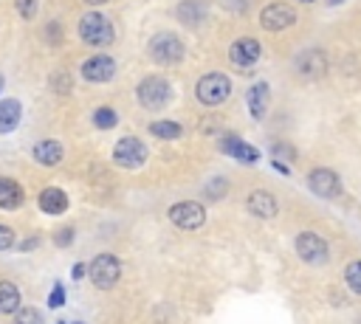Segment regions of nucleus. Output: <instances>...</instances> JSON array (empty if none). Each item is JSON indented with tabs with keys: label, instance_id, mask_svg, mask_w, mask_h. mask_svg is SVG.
<instances>
[{
	"label": "nucleus",
	"instance_id": "nucleus-1",
	"mask_svg": "<svg viewBox=\"0 0 361 324\" xmlns=\"http://www.w3.org/2000/svg\"><path fill=\"white\" fill-rule=\"evenodd\" d=\"M79 37H82V42H87V45H93V48H104V45L113 42L116 31H113V25H110V20H107L104 14L87 11V14L79 20Z\"/></svg>",
	"mask_w": 361,
	"mask_h": 324
},
{
	"label": "nucleus",
	"instance_id": "nucleus-2",
	"mask_svg": "<svg viewBox=\"0 0 361 324\" xmlns=\"http://www.w3.org/2000/svg\"><path fill=\"white\" fill-rule=\"evenodd\" d=\"M228 93H231V82H228L226 73H206V76H200L197 85H195V96H197V101L206 104V107L223 104V101L228 99Z\"/></svg>",
	"mask_w": 361,
	"mask_h": 324
},
{
	"label": "nucleus",
	"instance_id": "nucleus-3",
	"mask_svg": "<svg viewBox=\"0 0 361 324\" xmlns=\"http://www.w3.org/2000/svg\"><path fill=\"white\" fill-rule=\"evenodd\" d=\"M147 54H149L152 62H158V65H178V62L183 59L186 48H183V42H180L175 34L164 31V34H155V37L149 39Z\"/></svg>",
	"mask_w": 361,
	"mask_h": 324
},
{
	"label": "nucleus",
	"instance_id": "nucleus-4",
	"mask_svg": "<svg viewBox=\"0 0 361 324\" xmlns=\"http://www.w3.org/2000/svg\"><path fill=\"white\" fill-rule=\"evenodd\" d=\"M87 276H90V282H93L96 287L110 290V287L118 282V276H121V262H118L113 254H99V256H93V262L87 265Z\"/></svg>",
	"mask_w": 361,
	"mask_h": 324
},
{
	"label": "nucleus",
	"instance_id": "nucleus-5",
	"mask_svg": "<svg viewBox=\"0 0 361 324\" xmlns=\"http://www.w3.org/2000/svg\"><path fill=\"white\" fill-rule=\"evenodd\" d=\"M169 99H172L169 82L161 76H147L138 85V101L144 104V110H164L169 104Z\"/></svg>",
	"mask_w": 361,
	"mask_h": 324
},
{
	"label": "nucleus",
	"instance_id": "nucleus-6",
	"mask_svg": "<svg viewBox=\"0 0 361 324\" xmlns=\"http://www.w3.org/2000/svg\"><path fill=\"white\" fill-rule=\"evenodd\" d=\"M113 161L124 169H138L147 161V144L135 135H124L116 147H113Z\"/></svg>",
	"mask_w": 361,
	"mask_h": 324
},
{
	"label": "nucleus",
	"instance_id": "nucleus-7",
	"mask_svg": "<svg viewBox=\"0 0 361 324\" xmlns=\"http://www.w3.org/2000/svg\"><path fill=\"white\" fill-rule=\"evenodd\" d=\"M296 254H299V259H305L307 265H324L327 256H330V248H327V242H324L319 234L305 231V234L296 237Z\"/></svg>",
	"mask_w": 361,
	"mask_h": 324
},
{
	"label": "nucleus",
	"instance_id": "nucleus-8",
	"mask_svg": "<svg viewBox=\"0 0 361 324\" xmlns=\"http://www.w3.org/2000/svg\"><path fill=\"white\" fill-rule=\"evenodd\" d=\"M169 220H172V225L192 231V228H200L206 223V208L195 200H183V203H175L169 208Z\"/></svg>",
	"mask_w": 361,
	"mask_h": 324
},
{
	"label": "nucleus",
	"instance_id": "nucleus-9",
	"mask_svg": "<svg viewBox=\"0 0 361 324\" xmlns=\"http://www.w3.org/2000/svg\"><path fill=\"white\" fill-rule=\"evenodd\" d=\"M259 23L265 31H282V28H290L296 23V11L288 3H271L259 11Z\"/></svg>",
	"mask_w": 361,
	"mask_h": 324
},
{
	"label": "nucleus",
	"instance_id": "nucleus-10",
	"mask_svg": "<svg viewBox=\"0 0 361 324\" xmlns=\"http://www.w3.org/2000/svg\"><path fill=\"white\" fill-rule=\"evenodd\" d=\"M228 59L237 65V68H254L257 59H259V42L254 37H240L231 48H228Z\"/></svg>",
	"mask_w": 361,
	"mask_h": 324
},
{
	"label": "nucleus",
	"instance_id": "nucleus-11",
	"mask_svg": "<svg viewBox=\"0 0 361 324\" xmlns=\"http://www.w3.org/2000/svg\"><path fill=\"white\" fill-rule=\"evenodd\" d=\"M307 183H310L313 194H319V197H324V200L338 197V192H341L338 175H336L333 169H313V172L307 175Z\"/></svg>",
	"mask_w": 361,
	"mask_h": 324
},
{
	"label": "nucleus",
	"instance_id": "nucleus-12",
	"mask_svg": "<svg viewBox=\"0 0 361 324\" xmlns=\"http://www.w3.org/2000/svg\"><path fill=\"white\" fill-rule=\"evenodd\" d=\"M116 73V59L110 56H90L82 62V76L87 82H107Z\"/></svg>",
	"mask_w": 361,
	"mask_h": 324
},
{
	"label": "nucleus",
	"instance_id": "nucleus-13",
	"mask_svg": "<svg viewBox=\"0 0 361 324\" xmlns=\"http://www.w3.org/2000/svg\"><path fill=\"white\" fill-rule=\"evenodd\" d=\"M245 206H248V211H251L254 217H259V220L276 217V197H274L271 192H265V189L251 192L248 200H245Z\"/></svg>",
	"mask_w": 361,
	"mask_h": 324
},
{
	"label": "nucleus",
	"instance_id": "nucleus-14",
	"mask_svg": "<svg viewBox=\"0 0 361 324\" xmlns=\"http://www.w3.org/2000/svg\"><path fill=\"white\" fill-rule=\"evenodd\" d=\"M324 68H327V56H324L322 51H316V48L299 54V59H296V70H299L305 79H319V76L324 73Z\"/></svg>",
	"mask_w": 361,
	"mask_h": 324
},
{
	"label": "nucleus",
	"instance_id": "nucleus-15",
	"mask_svg": "<svg viewBox=\"0 0 361 324\" xmlns=\"http://www.w3.org/2000/svg\"><path fill=\"white\" fill-rule=\"evenodd\" d=\"M245 101H248L251 116H254V118H262V116H265V110H268V101H271V90H268V85H265V82L251 85V87H248V96H245Z\"/></svg>",
	"mask_w": 361,
	"mask_h": 324
},
{
	"label": "nucleus",
	"instance_id": "nucleus-16",
	"mask_svg": "<svg viewBox=\"0 0 361 324\" xmlns=\"http://www.w3.org/2000/svg\"><path fill=\"white\" fill-rule=\"evenodd\" d=\"M31 155L42 166H56L62 161V144L59 141H51V138L48 141H37L34 149H31Z\"/></svg>",
	"mask_w": 361,
	"mask_h": 324
},
{
	"label": "nucleus",
	"instance_id": "nucleus-17",
	"mask_svg": "<svg viewBox=\"0 0 361 324\" xmlns=\"http://www.w3.org/2000/svg\"><path fill=\"white\" fill-rule=\"evenodd\" d=\"M23 200H25L23 186L17 180H11V177H0V208L14 211V208L23 206Z\"/></svg>",
	"mask_w": 361,
	"mask_h": 324
},
{
	"label": "nucleus",
	"instance_id": "nucleus-18",
	"mask_svg": "<svg viewBox=\"0 0 361 324\" xmlns=\"http://www.w3.org/2000/svg\"><path fill=\"white\" fill-rule=\"evenodd\" d=\"M39 208L45 214H62L68 208V194L56 186H48V189L39 192Z\"/></svg>",
	"mask_w": 361,
	"mask_h": 324
},
{
	"label": "nucleus",
	"instance_id": "nucleus-19",
	"mask_svg": "<svg viewBox=\"0 0 361 324\" xmlns=\"http://www.w3.org/2000/svg\"><path fill=\"white\" fill-rule=\"evenodd\" d=\"M223 152L231 155V158H237V161H245V163H254V161L259 158V152H257L251 144H245V141H240V138H234V135L223 138Z\"/></svg>",
	"mask_w": 361,
	"mask_h": 324
},
{
	"label": "nucleus",
	"instance_id": "nucleus-20",
	"mask_svg": "<svg viewBox=\"0 0 361 324\" xmlns=\"http://www.w3.org/2000/svg\"><path fill=\"white\" fill-rule=\"evenodd\" d=\"M20 116H23V107L17 99L0 101V132H11L20 124Z\"/></svg>",
	"mask_w": 361,
	"mask_h": 324
},
{
	"label": "nucleus",
	"instance_id": "nucleus-21",
	"mask_svg": "<svg viewBox=\"0 0 361 324\" xmlns=\"http://www.w3.org/2000/svg\"><path fill=\"white\" fill-rule=\"evenodd\" d=\"M206 17V3L203 0H183L178 6V20H183L186 25H195Z\"/></svg>",
	"mask_w": 361,
	"mask_h": 324
},
{
	"label": "nucleus",
	"instance_id": "nucleus-22",
	"mask_svg": "<svg viewBox=\"0 0 361 324\" xmlns=\"http://www.w3.org/2000/svg\"><path fill=\"white\" fill-rule=\"evenodd\" d=\"M20 310V290L11 282H0V313H17Z\"/></svg>",
	"mask_w": 361,
	"mask_h": 324
},
{
	"label": "nucleus",
	"instance_id": "nucleus-23",
	"mask_svg": "<svg viewBox=\"0 0 361 324\" xmlns=\"http://www.w3.org/2000/svg\"><path fill=\"white\" fill-rule=\"evenodd\" d=\"M149 132H152L155 138L172 141V138H180V135H183V127H180L178 121H152V124H149Z\"/></svg>",
	"mask_w": 361,
	"mask_h": 324
},
{
	"label": "nucleus",
	"instance_id": "nucleus-24",
	"mask_svg": "<svg viewBox=\"0 0 361 324\" xmlns=\"http://www.w3.org/2000/svg\"><path fill=\"white\" fill-rule=\"evenodd\" d=\"M116 121H118V116H116L113 107H99V110L93 113V124H96L99 130H110V127H116Z\"/></svg>",
	"mask_w": 361,
	"mask_h": 324
},
{
	"label": "nucleus",
	"instance_id": "nucleus-25",
	"mask_svg": "<svg viewBox=\"0 0 361 324\" xmlns=\"http://www.w3.org/2000/svg\"><path fill=\"white\" fill-rule=\"evenodd\" d=\"M344 279H347V287L361 296V262H350L344 268Z\"/></svg>",
	"mask_w": 361,
	"mask_h": 324
},
{
	"label": "nucleus",
	"instance_id": "nucleus-26",
	"mask_svg": "<svg viewBox=\"0 0 361 324\" xmlns=\"http://www.w3.org/2000/svg\"><path fill=\"white\" fill-rule=\"evenodd\" d=\"M11 324H42V316H39L37 307H23V310L14 313Z\"/></svg>",
	"mask_w": 361,
	"mask_h": 324
},
{
	"label": "nucleus",
	"instance_id": "nucleus-27",
	"mask_svg": "<svg viewBox=\"0 0 361 324\" xmlns=\"http://www.w3.org/2000/svg\"><path fill=\"white\" fill-rule=\"evenodd\" d=\"M14 8L23 20H31L37 14V0H14Z\"/></svg>",
	"mask_w": 361,
	"mask_h": 324
},
{
	"label": "nucleus",
	"instance_id": "nucleus-28",
	"mask_svg": "<svg viewBox=\"0 0 361 324\" xmlns=\"http://www.w3.org/2000/svg\"><path fill=\"white\" fill-rule=\"evenodd\" d=\"M51 85H54L56 93H68V90H71V73H65V70L54 73V76H51Z\"/></svg>",
	"mask_w": 361,
	"mask_h": 324
},
{
	"label": "nucleus",
	"instance_id": "nucleus-29",
	"mask_svg": "<svg viewBox=\"0 0 361 324\" xmlns=\"http://www.w3.org/2000/svg\"><path fill=\"white\" fill-rule=\"evenodd\" d=\"M14 245V231L8 225H0V251H8Z\"/></svg>",
	"mask_w": 361,
	"mask_h": 324
},
{
	"label": "nucleus",
	"instance_id": "nucleus-30",
	"mask_svg": "<svg viewBox=\"0 0 361 324\" xmlns=\"http://www.w3.org/2000/svg\"><path fill=\"white\" fill-rule=\"evenodd\" d=\"M223 192H226V180H220V177H217V180H212V183L206 186V194H209V197H214V200H217Z\"/></svg>",
	"mask_w": 361,
	"mask_h": 324
},
{
	"label": "nucleus",
	"instance_id": "nucleus-31",
	"mask_svg": "<svg viewBox=\"0 0 361 324\" xmlns=\"http://www.w3.org/2000/svg\"><path fill=\"white\" fill-rule=\"evenodd\" d=\"M59 304H65V290H62V285H54V293L48 299V307H59Z\"/></svg>",
	"mask_w": 361,
	"mask_h": 324
},
{
	"label": "nucleus",
	"instance_id": "nucleus-32",
	"mask_svg": "<svg viewBox=\"0 0 361 324\" xmlns=\"http://www.w3.org/2000/svg\"><path fill=\"white\" fill-rule=\"evenodd\" d=\"M71 239H73V231H71V228H62V231L56 234V245H62V248L71 245Z\"/></svg>",
	"mask_w": 361,
	"mask_h": 324
},
{
	"label": "nucleus",
	"instance_id": "nucleus-33",
	"mask_svg": "<svg viewBox=\"0 0 361 324\" xmlns=\"http://www.w3.org/2000/svg\"><path fill=\"white\" fill-rule=\"evenodd\" d=\"M87 273V268H85V262H76V268H73V279H82Z\"/></svg>",
	"mask_w": 361,
	"mask_h": 324
},
{
	"label": "nucleus",
	"instance_id": "nucleus-34",
	"mask_svg": "<svg viewBox=\"0 0 361 324\" xmlns=\"http://www.w3.org/2000/svg\"><path fill=\"white\" fill-rule=\"evenodd\" d=\"M37 242H39V239H37V237H31V239H25V242L20 245V251H31V248H37Z\"/></svg>",
	"mask_w": 361,
	"mask_h": 324
},
{
	"label": "nucleus",
	"instance_id": "nucleus-35",
	"mask_svg": "<svg viewBox=\"0 0 361 324\" xmlns=\"http://www.w3.org/2000/svg\"><path fill=\"white\" fill-rule=\"evenodd\" d=\"M85 3H90V6H102V3H107V0H85Z\"/></svg>",
	"mask_w": 361,
	"mask_h": 324
},
{
	"label": "nucleus",
	"instance_id": "nucleus-36",
	"mask_svg": "<svg viewBox=\"0 0 361 324\" xmlns=\"http://www.w3.org/2000/svg\"><path fill=\"white\" fill-rule=\"evenodd\" d=\"M302 3H313V0H302Z\"/></svg>",
	"mask_w": 361,
	"mask_h": 324
},
{
	"label": "nucleus",
	"instance_id": "nucleus-37",
	"mask_svg": "<svg viewBox=\"0 0 361 324\" xmlns=\"http://www.w3.org/2000/svg\"><path fill=\"white\" fill-rule=\"evenodd\" d=\"M0 87H3V76H0Z\"/></svg>",
	"mask_w": 361,
	"mask_h": 324
},
{
	"label": "nucleus",
	"instance_id": "nucleus-38",
	"mask_svg": "<svg viewBox=\"0 0 361 324\" xmlns=\"http://www.w3.org/2000/svg\"><path fill=\"white\" fill-rule=\"evenodd\" d=\"M333 3H338V0H333Z\"/></svg>",
	"mask_w": 361,
	"mask_h": 324
},
{
	"label": "nucleus",
	"instance_id": "nucleus-39",
	"mask_svg": "<svg viewBox=\"0 0 361 324\" xmlns=\"http://www.w3.org/2000/svg\"><path fill=\"white\" fill-rule=\"evenodd\" d=\"M59 324H65V321H59Z\"/></svg>",
	"mask_w": 361,
	"mask_h": 324
}]
</instances>
